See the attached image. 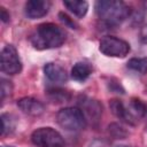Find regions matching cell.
Segmentation results:
<instances>
[{
    "mask_svg": "<svg viewBox=\"0 0 147 147\" xmlns=\"http://www.w3.org/2000/svg\"><path fill=\"white\" fill-rule=\"evenodd\" d=\"M65 40V32L54 23H42L30 36L32 46L37 49L60 47Z\"/></svg>",
    "mask_w": 147,
    "mask_h": 147,
    "instance_id": "cell-1",
    "label": "cell"
},
{
    "mask_svg": "<svg viewBox=\"0 0 147 147\" xmlns=\"http://www.w3.org/2000/svg\"><path fill=\"white\" fill-rule=\"evenodd\" d=\"M95 11L100 20L109 25H117L125 21L130 14V7L118 0H100L95 3Z\"/></svg>",
    "mask_w": 147,
    "mask_h": 147,
    "instance_id": "cell-2",
    "label": "cell"
},
{
    "mask_svg": "<svg viewBox=\"0 0 147 147\" xmlns=\"http://www.w3.org/2000/svg\"><path fill=\"white\" fill-rule=\"evenodd\" d=\"M56 122L67 131H79L86 125V118L80 108L77 107H67L59 110Z\"/></svg>",
    "mask_w": 147,
    "mask_h": 147,
    "instance_id": "cell-3",
    "label": "cell"
},
{
    "mask_svg": "<svg viewBox=\"0 0 147 147\" xmlns=\"http://www.w3.org/2000/svg\"><path fill=\"white\" fill-rule=\"evenodd\" d=\"M31 141L37 147H63V137L53 127H39L31 134Z\"/></svg>",
    "mask_w": 147,
    "mask_h": 147,
    "instance_id": "cell-4",
    "label": "cell"
},
{
    "mask_svg": "<svg viewBox=\"0 0 147 147\" xmlns=\"http://www.w3.org/2000/svg\"><path fill=\"white\" fill-rule=\"evenodd\" d=\"M99 51L106 56L125 57L130 52V45L123 39L110 36L101 39L99 45Z\"/></svg>",
    "mask_w": 147,
    "mask_h": 147,
    "instance_id": "cell-5",
    "label": "cell"
},
{
    "mask_svg": "<svg viewBox=\"0 0 147 147\" xmlns=\"http://www.w3.org/2000/svg\"><path fill=\"white\" fill-rule=\"evenodd\" d=\"M1 71L7 75H16L22 70V62L16 48L13 45H6L0 54Z\"/></svg>",
    "mask_w": 147,
    "mask_h": 147,
    "instance_id": "cell-6",
    "label": "cell"
},
{
    "mask_svg": "<svg viewBox=\"0 0 147 147\" xmlns=\"http://www.w3.org/2000/svg\"><path fill=\"white\" fill-rule=\"evenodd\" d=\"M79 106L85 118L91 122H99L102 114V106L99 101L90 98H83L82 100H79Z\"/></svg>",
    "mask_w": 147,
    "mask_h": 147,
    "instance_id": "cell-7",
    "label": "cell"
},
{
    "mask_svg": "<svg viewBox=\"0 0 147 147\" xmlns=\"http://www.w3.org/2000/svg\"><path fill=\"white\" fill-rule=\"evenodd\" d=\"M49 7L51 2L47 0H30L24 6V13L29 18L36 20L45 16L48 13Z\"/></svg>",
    "mask_w": 147,
    "mask_h": 147,
    "instance_id": "cell-8",
    "label": "cell"
},
{
    "mask_svg": "<svg viewBox=\"0 0 147 147\" xmlns=\"http://www.w3.org/2000/svg\"><path fill=\"white\" fill-rule=\"evenodd\" d=\"M17 107L21 109L22 113L29 115V116H39L44 113L45 107L44 105L31 96H24L17 101Z\"/></svg>",
    "mask_w": 147,
    "mask_h": 147,
    "instance_id": "cell-9",
    "label": "cell"
},
{
    "mask_svg": "<svg viewBox=\"0 0 147 147\" xmlns=\"http://www.w3.org/2000/svg\"><path fill=\"white\" fill-rule=\"evenodd\" d=\"M45 76L54 83H65L68 80V74L65 69L54 62H48L44 67Z\"/></svg>",
    "mask_w": 147,
    "mask_h": 147,
    "instance_id": "cell-10",
    "label": "cell"
},
{
    "mask_svg": "<svg viewBox=\"0 0 147 147\" xmlns=\"http://www.w3.org/2000/svg\"><path fill=\"white\" fill-rule=\"evenodd\" d=\"M109 107H110V110L111 113L117 117L119 118L121 121H123L124 123H127L130 125H136L138 121H136L131 114L129 113L126 106L121 101V100H117V99H114V100H110L109 102Z\"/></svg>",
    "mask_w": 147,
    "mask_h": 147,
    "instance_id": "cell-11",
    "label": "cell"
},
{
    "mask_svg": "<svg viewBox=\"0 0 147 147\" xmlns=\"http://www.w3.org/2000/svg\"><path fill=\"white\" fill-rule=\"evenodd\" d=\"M92 74V67L87 62H77L71 69V78L77 82H84Z\"/></svg>",
    "mask_w": 147,
    "mask_h": 147,
    "instance_id": "cell-12",
    "label": "cell"
},
{
    "mask_svg": "<svg viewBox=\"0 0 147 147\" xmlns=\"http://www.w3.org/2000/svg\"><path fill=\"white\" fill-rule=\"evenodd\" d=\"M126 108L136 121L146 116V113H147V106L140 99H137V98H132L129 101V105L126 106Z\"/></svg>",
    "mask_w": 147,
    "mask_h": 147,
    "instance_id": "cell-13",
    "label": "cell"
},
{
    "mask_svg": "<svg viewBox=\"0 0 147 147\" xmlns=\"http://www.w3.org/2000/svg\"><path fill=\"white\" fill-rule=\"evenodd\" d=\"M63 5L77 17H84L88 10V3L84 0H65Z\"/></svg>",
    "mask_w": 147,
    "mask_h": 147,
    "instance_id": "cell-14",
    "label": "cell"
},
{
    "mask_svg": "<svg viewBox=\"0 0 147 147\" xmlns=\"http://www.w3.org/2000/svg\"><path fill=\"white\" fill-rule=\"evenodd\" d=\"M127 68L139 72V74H146L147 72V57H133L129 60Z\"/></svg>",
    "mask_w": 147,
    "mask_h": 147,
    "instance_id": "cell-15",
    "label": "cell"
},
{
    "mask_svg": "<svg viewBox=\"0 0 147 147\" xmlns=\"http://www.w3.org/2000/svg\"><path fill=\"white\" fill-rule=\"evenodd\" d=\"M48 98L53 101V102H65L70 99V94L61 88H49L47 91Z\"/></svg>",
    "mask_w": 147,
    "mask_h": 147,
    "instance_id": "cell-16",
    "label": "cell"
},
{
    "mask_svg": "<svg viewBox=\"0 0 147 147\" xmlns=\"http://www.w3.org/2000/svg\"><path fill=\"white\" fill-rule=\"evenodd\" d=\"M15 127V119L9 114H2L1 115V134L5 136L9 132H11Z\"/></svg>",
    "mask_w": 147,
    "mask_h": 147,
    "instance_id": "cell-17",
    "label": "cell"
},
{
    "mask_svg": "<svg viewBox=\"0 0 147 147\" xmlns=\"http://www.w3.org/2000/svg\"><path fill=\"white\" fill-rule=\"evenodd\" d=\"M109 132H110V134L115 139H123L127 134L126 131L122 126H119L118 124H111V125H109Z\"/></svg>",
    "mask_w": 147,
    "mask_h": 147,
    "instance_id": "cell-18",
    "label": "cell"
},
{
    "mask_svg": "<svg viewBox=\"0 0 147 147\" xmlns=\"http://www.w3.org/2000/svg\"><path fill=\"white\" fill-rule=\"evenodd\" d=\"M13 90V86H11V82L7 80V79H1V83H0V93H1V100H3L6 98V95L10 94Z\"/></svg>",
    "mask_w": 147,
    "mask_h": 147,
    "instance_id": "cell-19",
    "label": "cell"
},
{
    "mask_svg": "<svg viewBox=\"0 0 147 147\" xmlns=\"http://www.w3.org/2000/svg\"><path fill=\"white\" fill-rule=\"evenodd\" d=\"M59 16H60V18H61V21L63 22V23H65V24H68L71 29H76L77 28V25H76V23L74 22V21H71L69 17H68V15H65V14H63V13H60L59 14Z\"/></svg>",
    "mask_w": 147,
    "mask_h": 147,
    "instance_id": "cell-20",
    "label": "cell"
},
{
    "mask_svg": "<svg viewBox=\"0 0 147 147\" xmlns=\"http://www.w3.org/2000/svg\"><path fill=\"white\" fill-rule=\"evenodd\" d=\"M0 18H1V21H2V22H5V23L9 22V18H10L9 14L7 13V10H6L3 7H1V8H0Z\"/></svg>",
    "mask_w": 147,
    "mask_h": 147,
    "instance_id": "cell-21",
    "label": "cell"
},
{
    "mask_svg": "<svg viewBox=\"0 0 147 147\" xmlns=\"http://www.w3.org/2000/svg\"><path fill=\"white\" fill-rule=\"evenodd\" d=\"M117 147H127V146H124V145H119V146H117Z\"/></svg>",
    "mask_w": 147,
    "mask_h": 147,
    "instance_id": "cell-22",
    "label": "cell"
},
{
    "mask_svg": "<svg viewBox=\"0 0 147 147\" xmlns=\"http://www.w3.org/2000/svg\"><path fill=\"white\" fill-rule=\"evenodd\" d=\"M146 115H147V113H146ZM146 130H147V123H146Z\"/></svg>",
    "mask_w": 147,
    "mask_h": 147,
    "instance_id": "cell-23",
    "label": "cell"
}]
</instances>
